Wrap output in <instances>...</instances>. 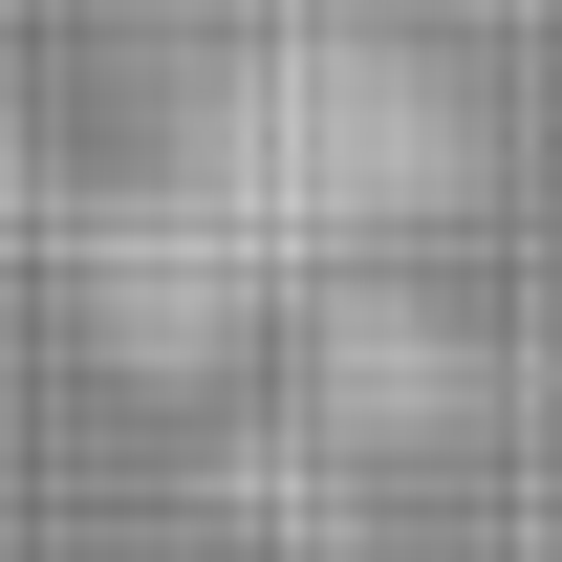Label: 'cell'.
<instances>
[{"label": "cell", "mask_w": 562, "mask_h": 562, "mask_svg": "<svg viewBox=\"0 0 562 562\" xmlns=\"http://www.w3.org/2000/svg\"><path fill=\"white\" fill-rule=\"evenodd\" d=\"M454 173V109H432L368 22H260L195 66V216L260 260V238H368Z\"/></svg>", "instance_id": "cell-1"}]
</instances>
